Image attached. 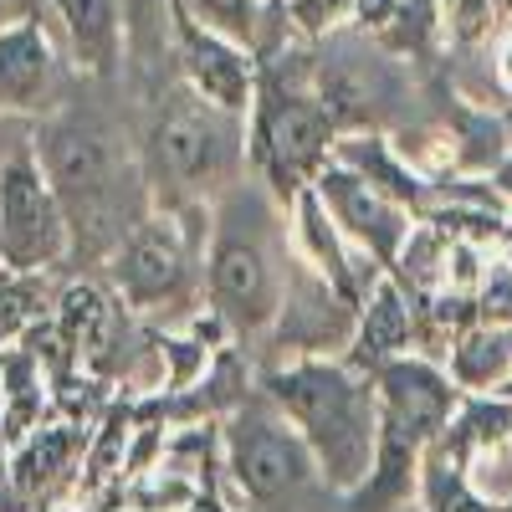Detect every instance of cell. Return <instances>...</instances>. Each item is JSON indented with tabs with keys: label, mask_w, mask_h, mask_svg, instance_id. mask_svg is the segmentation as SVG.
Listing matches in <instances>:
<instances>
[{
	"label": "cell",
	"mask_w": 512,
	"mask_h": 512,
	"mask_svg": "<svg viewBox=\"0 0 512 512\" xmlns=\"http://www.w3.org/2000/svg\"><path fill=\"white\" fill-rule=\"evenodd\" d=\"M292 256L297 246L287 226V205L256 175L236 180L210 205L205 308L231 328V338L272 333L292 282Z\"/></svg>",
	"instance_id": "6da1fadb"
},
{
	"label": "cell",
	"mask_w": 512,
	"mask_h": 512,
	"mask_svg": "<svg viewBox=\"0 0 512 512\" xmlns=\"http://www.w3.org/2000/svg\"><path fill=\"white\" fill-rule=\"evenodd\" d=\"M262 390L277 410L303 431L318 472L333 497H349L369 482L379 456V390L374 374L354 369L349 359L297 354L262 374Z\"/></svg>",
	"instance_id": "7a4b0ae2"
},
{
	"label": "cell",
	"mask_w": 512,
	"mask_h": 512,
	"mask_svg": "<svg viewBox=\"0 0 512 512\" xmlns=\"http://www.w3.org/2000/svg\"><path fill=\"white\" fill-rule=\"evenodd\" d=\"M36 154L47 164V180L67 210L72 256H113L118 241L149 216V175L118 149L113 134L82 118H52L36 128Z\"/></svg>",
	"instance_id": "3957f363"
},
{
	"label": "cell",
	"mask_w": 512,
	"mask_h": 512,
	"mask_svg": "<svg viewBox=\"0 0 512 512\" xmlns=\"http://www.w3.org/2000/svg\"><path fill=\"white\" fill-rule=\"evenodd\" d=\"M333 144L338 128L313 88V52L267 47L262 67H256V103L246 118L251 175L292 210V200L333 159Z\"/></svg>",
	"instance_id": "277c9868"
},
{
	"label": "cell",
	"mask_w": 512,
	"mask_h": 512,
	"mask_svg": "<svg viewBox=\"0 0 512 512\" xmlns=\"http://www.w3.org/2000/svg\"><path fill=\"white\" fill-rule=\"evenodd\" d=\"M246 118L200 98L190 82L159 98L144 128V175L164 210L216 205L236 180H246Z\"/></svg>",
	"instance_id": "5b68a950"
},
{
	"label": "cell",
	"mask_w": 512,
	"mask_h": 512,
	"mask_svg": "<svg viewBox=\"0 0 512 512\" xmlns=\"http://www.w3.org/2000/svg\"><path fill=\"white\" fill-rule=\"evenodd\" d=\"M205 241H210V205L149 210L108 256L113 292L149 318L190 313L205 297Z\"/></svg>",
	"instance_id": "8992f818"
},
{
	"label": "cell",
	"mask_w": 512,
	"mask_h": 512,
	"mask_svg": "<svg viewBox=\"0 0 512 512\" xmlns=\"http://www.w3.org/2000/svg\"><path fill=\"white\" fill-rule=\"evenodd\" d=\"M221 446H226V477L241 507L251 512H308V502L328 492L303 431L277 410L267 390L226 410Z\"/></svg>",
	"instance_id": "52a82bcc"
},
{
	"label": "cell",
	"mask_w": 512,
	"mask_h": 512,
	"mask_svg": "<svg viewBox=\"0 0 512 512\" xmlns=\"http://www.w3.org/2000/svg\"><path fill=\"white\" fill-rule=\"evenodd\" d=\"M67 256L72 226L31 134L0 159V262L6 272H57Z\"/></svg>",
	"instance_id": "ba28073f"
},
{
	"label": "cell",
	"mask_w": 512,
	"mask_h": 512,
	"mask_svg": "<svg viewBox=\"0 0 512 512\" xmlns=\"http://www.w3.org/2000/svg\"><path fill=\"white\" fill-rule=\"evenodd\" d=\"M313 88L338 134H384L400 103V67L364 31H344L313 41Z\"/></svg>",
	"instance_id": "9c48e42d"
},
{
	"label": "cell",
	"mask_w": 512,
	"mask_h": 512,
	"mask_svg": "<svg viewBox=\"0 0 512 512\" xmlns=\"http://www.w3.org/2000/svg\"><path fill=\"white\" fill-rule=\"evenodd\" d=\"M313 190L328 205V216L338 221V231H344L374 267H384V272L400 267V251H405V241H410V231L420 221L410 205H400L395 195H384L379 185H369L364 175H354V169L338 164V159H328L318 169Z\"/></svg>",
	"instance_id": "30bf717a"
},
{
	"label": "cell",
	"mask_w": 512,
	"mask_h": 512,
	"mask_svg": "<svg viewBox=\"0 0 512 512\" xmlns=\"http://www.w3.org/2000/svg\"><path fill=\"white\" fill-rule=\"evenodd\" d=\"M169 31H175V57H180V72L185 82L210 98L216 108L236 113V118H251V103H256V52L241 47V41L221 36L200 26L180 0H169Z\"/></svg>",
	"instance_id": "8fae6325"
},
{
	"label": "cell",
	"mask_w": 512,
	"mask_h": 512,
	"mask_svg": "<svg viewBox=\"0 0 512 512\" xmlns=\"http://www.w3.org/2000/svg\"><path fill=\"white\" fill-rule=\"evenodd\" d=\"M415 297L400 287L395 272H384L369 292H364V303H359V323H354V338H349V349L344 359L364 374L384 369L390 359H405L415 349Z\"/></svg>",
	"instance_id": "7c38bea8"
},
{
	"label": "cell",
	"mask_w": 512,
	"mask_h": 512,
	"mask_svg": "<svg viewBox=\"0 0 512 512\" xmlns=\"http://www.w3.org/2000/svg\"><path fill=\"white\" fill-rule=\"evenodd\" d=\"M57 98V47L41 21L0 31V113H47Z\"/></svg>",
	"instance_id": "4fadbf2b"
},
{
	"label": "cell",
	"mask_w": 512,
	"mask_h": 512,
	"mask_svg": "<svg viewBox=\"0 0 512 512\" xmlns=\"http://www.w3.org/2000/svg\"><path fill=\"white\" fill-rule=\"evenodd\" d=\"M52 11L67 31L72 62L93 77H108L123 62L128 41V0H52Z\"/></svg>",
	"instance_id": "5bb4252c"
},
{
	"label": "cell",
	"mask_w": 512,
	"mask_h": 512,
	"mask_svg": "<svg viewBox=\"0 0 512 512\" xmlns=\"http://www.w3.org/2000/svg\"><path fill=\"white\" fill-rule=\"evenodd\" d=\"M82 451H88V431H82V420L36 425L21 446H11V487L21 497H41L47 487L67 482V472H77Z\"/></svg>",
	"instance_id": "9a60e30c"
},
{
	"label": "cell",
	"mask_w": 512,
	"mask_h": 512,
	"mask_svg": "<svg viewBox=\"0 0 512 512\" xmlns=\"http://www.w3.org/2000/svg\"><path fill=\"white\" fill-rule=\"evenodd\" d=\"M446 374L461 395H502L512 379V328L507 323H466L446 344Z\"/></svg>",
	"instance_id": "2e32d148"
},
{
	"label": "cell",
	"mask_w": 512,
	"mask_h": 512,
	"mask_svg": "<svg viewBox=\"0 0 512 512\" xmlns=\"http://www.w3.org/2000/svg\"><path fill=\"white\" fill-rule=\"evenodd\" d=\"M52 272H6L0 277V349L21 344V338L57 313V292L47 282Z\"/></svg>",
	"instance_id": "e0dca14e"
},
{
	"label": "cell",
	"mask_w": 512,
	"mask_h": 512,
	"mask_svg": "<svg viewBox=\"0 0 512 512\" xmlns=\"http://www.w3.org/2000/svg\"><path fill=\"white\" fill-rule=\"evenodd\" d=\"M415 502L425 512H502L497 502H487L472 487V477H466L441 446H431L425 461H420V492H415Z\"/></svg>",
	"instance_id": "ac0fdd59"
},
{
	"label": "cell",
	"mask_w": 512,
	"mask_h": 512,
	"mask_svg": "<svg viewBox=\"0 0 512 512\" xmlns=\"http://www.w3.org/2000/svg\"><path fill=\"white\" fill-rule=\"evenodd\" d=\"M180 6H185L200 26L241 41V47H251L256 57L267 52V21H277L272 0H180Z\"/></svg>",
	"instance_id": "d6986e66"
},
{
	"label": "cell",
	"mask_w": 512,
	"mask_h": 512,
	"mask_svg": "<svg viewBox=\"0 0 512 512\" xmlns=\"http://www.w3.org/2000/svg\"><path fill=\"white\" fill-rule=\"evenodd\" d=\"M441 21L456 41H492L512 21V0H441Z\"/></svg>",
	"instance_id": "ffe728a7"
},
{
	"label": "cell",
	"mask_w": 512,
	"mask_h": 512,
	"mask_svg": "<svg viewBox=\"0 0 512 512\" xmlns=\"http://www.w3.org/2000/svg\"><path fill=\"white\" fill-rule=\"evenodd\" d=\"M354 6L359 0H277V21H292L297 36L323 41L344 21H354Z\"/></svg>",
	"instance_id": "44dd1931"
},
{
	"label": "cell",
	"mask_w": 512,
	"mask_h": 512,
	"mask_svg": "<svg viewBox=\"0 0 512 512\" xmlns=\"http://www.w3.org/2000/svg\"><path fill=\"white\" fill-rule=\"evenodd\" d=\"M461 472L472 477V487H477L487 502L507 507V502H512V431H507L502 441H492L487 451H477L472 461L461 466Z\"/></svg>",
	"instance_id": "7402d4cb"
},
{
	"label": "cell",
	"mask_w": 512,
	"mask_h": 512,
	"mask_svg": "<svg viewBox=\"0 0 512 512\" xmlns=\"http://www.w3.org/2000/svg\"><path fill=\"white\" fill-rule=\"evenodd\" d=\"M492 77H497V88L512 98V21L492 36Z\"/></svg>",
	"instance_id": "603a6c76"
},
{
	"label": "cell",
	"mask_w": 512,
	"mask_h": 512,
	"mask_svg": "<svg viewBox=\"0 0 512 512\" xmlns=\"http://www.w3.org/2000/svg\"><path fill=\"white\" fill-rule=\"evenodd\" d=\"M21 21H41V0H0V31Z\"/></svg>",
	"instance_id": "cb8c5ba5"
},
{
	"label": "cell",
	"mask_w": 512,
	"mask_h": 512,
	"mask_svg": "<svg viewBox=\"0 0 512 512\" xmlns=\"http://www.w3.org/2000/svg\"><path fill=\"white\" fill-rule=\"evenodd\" d=\"M487 180H492V185H497V195L512 205V149H507V154L492 164V175H487Z\"/></svg>",
	"instance_id": "d4e9b609"
},
{
	"label": "cell",
	"mask_w": 512,
	"mask_h": 512,
	"mask_svg": "<svg viewBox=\"0 0 512 512\" xmlns=\"http://www.w3.org/2000/svg\"><path fill=\"white\" fill-rule=\"evenodd\" d=\"M185 512H221V502H216V497H195Z\"/></svg>",
	"instance_id": "484cf974"
},
{
	"label": "cell",
	"mask_w": 512,
	"mask_h": 512,
	"mask_svg": "<svg viewBox=\"0 0 512 512\" xmlns=\"http://www.w3.org/2000/svg\"><path fill=\"white\" fill-rule=\"evenodd\" d=\"M502 262L512 267V221H507V231H502Z\"/></svg>",
	"instance_id": "4316f807"
},
{
	"label": "cell",
	"mask_w": 512,
	"mask_h": 512,
	"mask_svg": "<svg viewBox=\"0 0 512 512\" xmlns=\"http://www.w3.org/2000/svg\"><path fill=\"white\" fill-rule=\"evenodd\" d=\"M502 395H507V400H512V379H507V384H502Z\"/></svg>",
	"instance_id": "83f0119b"
},
{
	"label": "cell",
	"mask_w": 512,
	"mask_h": 512,
	"mask_svg": "<svg viewBox=\"0 0 512 512\" xmlns=\"http://www.w3.org/2000/svg\"><path fill=\"white\" fill-rule=\"evenodd\" d=\"M400 512H425V507H420V502H415V507H400Z\"/></svg>",
	"instance_id": "f1b7e54d"
},
{
	"label": "cell",
	"mask_w": 512,
	"mask_h": 512,
	"mask_svg": "<svg viewBox=\"0 0 512 512\" xmlns=\"http://www.w3.org/2000/svg\"><path fill=\"white\" fill-rule=\"evenodd\" d=\"M0 277H6V262H0Z\"/></svg>",
	"instance_id": "f546056e"
},
{
	"label": "cell",
	"mask_w": 512,
	"mask_h": 512,
	"mask_svg": "<svg viewBox=\"0 0 512 512\" xmlns=\"http://www.w3.org/2000/svg\"><path fill=\"white\" fill-rule=\"evenodd\" d=\"M502 512H512V502H507V507H502Z\"/></svg>",
	"instance_id": "4dcf8cb0"
},
{
	"label": "cell",
	"mask_w": 512,
	"mask_h": 512,
	"mask_svg": "<svg viewBox=\"0 0 512 512\" xmlns=\"http://www.w3.org/2000/svg\"><path fill=\"white\" fill-rule=\"evenodd\" d=\"M507 128H512V113H507Z\"/></svg>",
	"instance_id": "1f68e13d"
},
{
	"label": "cell",
	"mask_w": 512,
	"mask_h": 512,
	"mask_svg": "<svg viewBox=\"0 0 512 512\" xmlns=\"http://www.w3.org/2000/svg\"><path fill=\"white\" fill-rule=\"evenodd\" d=\"M272 11H277V0H272Z\"/></svg>",
	"instance_id": "d6a6232c"
}]
</instances>
